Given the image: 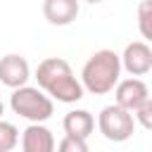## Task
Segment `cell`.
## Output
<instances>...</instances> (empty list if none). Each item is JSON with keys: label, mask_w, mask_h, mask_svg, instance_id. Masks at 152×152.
<instances>
[{"label": "cell", "mask_w": 152, "mask_h": 152, "mask_svg": "<svg viewBox=\"0 0 152 152\" xmlns=\"http://www.w3.org/2000/svg\"><path fill=\"white\" fill-rule=\"evenodd\" d=\"M36 81L52 100L64 102V104H74V102L83 100V93H86L83 83L74 76L71 64L62 57L43 59L36 69Z\"/></svg>", "instance_id": "obj_1"}, {"label": "cell", "mask_w": 152, "mask_h": 152, "mask_svg": "<svg viewBox=\"0 0 152 152\" xmlns=\"http://www.w3.org/2000/svg\"><path fill=\"white\" fill-rule=\"evenodd\" d=\"M121 55L114 50H97L81 69V83L90 95H107L121 81Z\"/></svg>", "instance_id": "obj_2"}, {"label": "cell", "mask_w": 152, "mask_h": 152, "mask_svg": "<svg viewBox=\"0 0 152 152\" xmlns=\"http://www.w3.org/2000/svg\"><path fill=\"white\" fill-rule=\"evenodd\" d=\"M10 107L21 119L38 121V124L48 121L55 114V102H52V97L40 86L38 88H33V86H19V88H14L12 95H10Z\"/></svg>", "instance_id": "obj_3"}, {"label": "cell", "mask_w": 152, "mask_h": 152, "mask_svg": "<svg viewBox=\"0 0 152 152\" xmlns=\"http://www.w3.org/2000/svg\"><path fill=\"white\" fill-rule=\"evenodd\" d=\"M135 114L121 104H107L97 114V131L109 142H126L135 133Z\"/></svg>", "instance_id": "obj_4"}, {"label": "cell", "mask_w": 152, "mask_h": 152, "mask_svg": "<svg viewBox=\"0 0 152 152\" xmlns=\"http://www.w3.org/2000/svg\"><path fill=\"white\" fill-rule=\"evenodd\" d=\"M121 66L131 76H145L152 71V48L147 40H133L121 52Z\"/></svg>", "instance_id": "obj_5"}, {"label": "cell", "mask_w": 152, "mask_h": 152, "mask_svg": "<svg viewBox=\"0 0 152 152\" xmlns=\"http://www.w3.org/2000/svg\"><path fill=\"white\" fill-rule=\"evenodd\" d=\"M147 97H150V88H147V83H145L142 78H138V76L124 78V81H119L116 88H114V102L121 104V107H126V109H131V112H135Z\"/></svg>", "instance_id": "obj_6"}, {"label": "cell", "mask_w": 152, "mask_h": 152, "mask_svg": "<svg viewBox=\"0 0 152 152\" xmlns=\"http://www.w3.org/2000/svg\"><path fill=\"white\" fill-rule=\"evenodd\" d=\"M28 78H31V66H28L26 57H21L17 52L0 57V83L2 86L14 90L19 86H26Z\"/></svg>", "instance_id": "obj_7"}, {"label": "cell", "mask_w": 152, "mask_h": 152, "mask_svg": "<svg viewBox=\"0 0 152 152\" xmlns=\"http://www.w3.org/2000/svg\"><path fill=\"white\" fill-rule=\"evenodd\" d=\"M55 147H57V142H55V135L48 126L31 121L24 128V133H21V150L24 152H52Z\"/></svg>", "instance_id": "obj_8"}, {"label": "cell", "mask_w": 152, "mask_h": 152, "mask_svg": "<svg viewBox=\"0 0 152 152\" xmlns=\"http://www.w3.org/2000/svg\"><path fill=\"white\" fill-rule=\"evenodd\" d=\"M81 12L78 0H43V17L52 26H69Z\"/></svg>", "instance_id": "obj_9"}, {"label": "cell", "mask_w": 152, "mask_h": 152, "mask_svg": "<svg viewBox=\"0 0 152 152\" xmlns=\"http://www.w3.org/2000/svg\"><path fill=\"white\" fill-rule=\"evenodd\" d=\"M62 128H64L66 135H76V138L88 140L93 135V131H95V116L88 109H71V112L64 114Z\"/></svg>", "instance_id": "obj_10"}, {"label": "cell", "mask_w": 152, "mask_h": 152, "mask_svg": "<svg viewBox=\"0 0 152 152\" xmlns=\"http://www.w3.org/2000/svg\"><path fill=\"white\" fill-rule=\"evenodd\" d=\"M138 31L147 43H152V0H140L138 5Z\"/></svg>", "instance_id": "obj_11"}, {"label": "cell", "mask_w": 152, "mask_h": 152, "mask_svg": "<svg viewBox=\"0 0 152 152\" xmlns=\"http://www.w3.org/2000/svg\"><path fill=\"white\" fill-rule=\"evenodd\" d=\"M19 145V131L14 124L0 119V152H12Z\"/></svg>", "instance_id": "obj_12"}, {"label": "cell", "mask_w": 152, "mask_h": 152, "mask_svg": "<svg viewBox=\"0 0 152 152\" xmlns=\"http://www.w3.org/2000/svg\"><path fill=\"white\" fill-rule=\"evenodd\" d=\"M57 147H59L62 152H88V142H86L83 138L66 135V133H64V138L57 142Z\"/></svg>", "instance_id": "obj_13"}, {"label": "cell", "mask_w": 152, "mask_h": 152, "mask_svg": "<svg viewBox=\"0 0 152 152\" xmlns=\"http://www.w3.org/2000/svg\"><path fill=\"white\" fill-rule=\"evenodd\" d=\"M133 114H135V121H138L145 131H152V97H147Z\"/></svg>", "instance_id": "obj_14"}, {"label": "cell", "mask_w": 152, "mask_h": 152, "mask_svg": "<svg viewBox=\"0 0 152 152\" xmlns=\"http://www.w3.org/2000/svg\"><path fill=\"white\" fill-rule=\"evenodd\" d=\"M2 114H5V104H2V100H0V119H2Z\"/></svg>", "instance_id": "obj_15"}, {"label": "cell", "mask_w": 152, "mask_h": 152, "mask_svg": "<svg viewBox=\"0 0 152 152\" xmlns=\"http://www.w3.org/2000/svg\"><path fill=\"white\" fill-rule=\"evenodd\" d=\"M83 2H88V5H97V2H102V0H83Z\"/></svg>", "instance_id": "obj_16"}]
</instances>
